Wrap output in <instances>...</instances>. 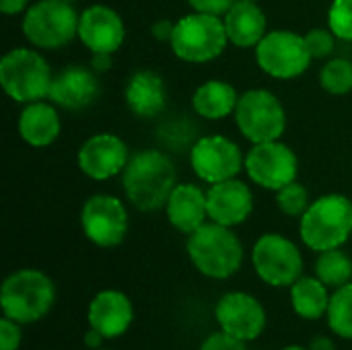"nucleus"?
Listing matches in <instances>:
<instances>
[{
  "label": "nucleus",
  "instance_id": "nucleus-38",
  "mask_svg": "<svg viewBox=\"0 0 352 350\" xmlns=\"http://www.w3.org/2000/svg\"><path fill=\"white\" fill-rule=\"evenodd\" d=\"M29 0H0V10L4 14H16L23 8H27Z\"/></svg>",
  "mask_w": 352,
  "mask_h": 350
},
{
  "label": "nucleus",
  "instance_id": "nucleus-26",
  "mask_svg": "<svg viewBox=\"0 0 352 350\" xmlns=\"http://www.w3.org/2000/svg\"><path fill=\"white\" fill-rule=\"evenodd\" d=\"M316 276L328 289H340L352 281V258L340 248L320 252L316 260Z\"/></svg>",
  "mask_w": 352,
  "mask_h": 350
},
{
  "label": "nucleus",
  "instance_id": "nucleus-37",
  "mask_svg": "<svg viewBox=\"0 0 352 350\" xmlns=\"http://www.w3.org/2000/svg\"><path fill=\"white\" fill-rule=\"evenodd\" d=\"M103 340H107V338L99 330H95V328L89 326V330L85 332V347L91 350L103 349Z\"/></svg>",
  "mask_w": 352,
  "mask_h": 350
},
{
  "label": "nucleus",
  "instance_id": "nucleus-24",
  "mask_svg": "<svg viewBox=\"0 0 352 350\" xmlns=\"http://www.w3.org/2000/svg\"><path fill=\"white\" fill-rule=\"evenodd\" d=\"M239 95L227 80H206L192 95L194 111L204 120H223L235 113Z\"/></svg>",
  "mask_w": 352,
  "mask_h": 350
},
{
  "label": "nucleus",
  "instance_id": "nucleus-32",
  "mask_svg": "<svg viewBox=\"0 0 352 350\" xmlns=\"http://www.w3.org/2000/svg\"><path fill=\"white\" fill-rule=\"evenodd\" d=\"M198 350H248V347H245V340H239V338L219 330V332H212L210 336H206Z\"/></svg>",
  "mask_w": 352,
  "mask_h": 350
},
{
  "label": "nucleus",
  "instance_id": "nucleus-17",
  "mask_svg": "<svg viewBox=\"0 0 352 350\" xmlns=\"http://www.w3.org/2000/svg\"><path fill=\"white\" fill-rule=\"evenodd\" d=\"M101 87L97 72L93 68H85L78 64L62 68L58 74H54L47 99L64 109L78 111L89 105L99 97Z\"/></svg>",
  "mask_w": 352,
  "mask_h": 350
},
{
  "label": "nucleus",
  "instance_id": "nucleus-5",
  "mask_svg": "<svg viewBox=\"0 0 352 350\" xmlns=\"http://www.w3.org/2000/svg\"><path fill=\"white\" fill-rule=\"evenodd\" d=\"M229 43L227 29L221 17L206 12H190L175 21L169 41L173 54L192 64H204L219 58Z\"/></svg>",
  "mask_w": 352,
  "mask_h": 350
},
{
  "label": "nucleus",
  "instance_id": "nucleus-36",
  "mask_svg": "<svg viewBox=\"0 0 352 350\" xmlns=\"http://www.w3.org/2000/svg\"><path fill=\"white\" fill-rule=\"evenodd\" d=\"M111 56L113 54H93L91 58V68L101 74V72H107L111 68Z\"/></svg>",
  "mask_w": 352,
  "mask_h": 350
},
{
  "label": "nucleus",
  "instance_id": "nucleus-25",
  "mask_svg": "<svg viewBox=\"0 0 352 350\" xmlns=\"http://www.w3.org/2000/svg\"><path fill=\"white\" fill-rule=\"evenodd\" d=\"M291 307L303 320H320L328 314L330 293L328 287L318 276H301L289 287Z\"/></svg>",
  "mask_w": 352,
  "mask_h": 350
},
{
  "label": "nucleus",
  "instance_id": "nucleus-28",
  "mask_svg": "<svg viewBox=\"0 0 352 350\" xmlns=\"http://www.w3.org/2000/svg\"><path fill=\"white\" fill-rule=\"evenodd\" d=\"M320 85L330 95H346L352 91V62L346 58H334L324 64L320 72Z\"/></svg>",
  "mask_w": 352,
  "mask_h": 350
},
{
  "label": "nucleus",
  "instance_id": "nucleus-23",
  "mask_svg": "<svg viewBox=\"0 0 352 350\" xmlns=\"http://www.w3.org/2000/svg\"><path fill=\"white\" fill-rule=\"evenodd\" d=\"M60 116L52 103L33 101L27 103L19 116V134L21 138L35 149L50 146L60 136Z\"/></svg>",
  "mask_w": 352,
  "mask_h": 350
},
{
  "label": "nucleus",
  "instance_id": "nucleus-33",
  "mask_svg": "<svg viewBox=\"0 0 352 350\" xmlns=\"http://www.w3.org/2000/svg\"><path fill=\"white\" fill-rule=\"evenodd\" d=\"M21 338H23L21 324L2 316V320H0V350H16L21 347Z\"/></svg>",
  "mask_w": 352,
  "mask_h": 350
},
{
  "label": "nucleus",
  "instance_id": "nucleus-41",
  "mask_svg": "<svg viewBox=\"0 0 352 350\" xmlns=\"http://www.w3.org/2000/svg\"><path fill=\"white\" fill-rule=\"evenodd\" d=\"M252 2H260V0H252Z\"/></svg>",
  "mask_w": 352,
  "mask_h": 350
},
{
  "label": "nucleus",
  "instance_id": "nucleus-35",
  "mask_svg": "<svg viewBox=\"0 0 352 350\" xmlns=\"http://www.w3.org/2000/svg\"><path fill=\"white\" fill-rule=\"evenodd\" d=\"M173 29H175V23H171L169 19H159V21L153 23L151 33H153V37L157 41H167L169 43L171 37H173Z\"/></svg>",
  "mask_w": 352,
  "mask_h": 350
},
{
  "label": "nucleus",
  "instance_id": "nucleus-42",
  "mask_svg": "<svg viewBox=\"0 0 352 350\" xmlns=\"http://www.w3.org/2000/svg\"><path fill=\"white\" fill-rule=\"evenodd\" d=\"M66 2H74V0H66Z\"/></svg>",
  "mask_w": 352,
  "mask_h": 350
},
{
  "label": "nucleus",
  "instance_id": "nucleus-18",
  "mask_svg": "<svg viewBox=\"0 0 352 350\" xmlns=\"http://www.w3.org/2000/svg\"><path fill=\"white\" fill-rule=\"evenodd\" d=\"M208 219L225 227H237L250 219L254 210V196L248 184L231 177L219 184H212L206 192Z\"/></svg>",
  "mask_w": 352,
  "mask_h": 350
},
{
  "label": "nucleus",
  "instance_id": "nucleus-16",
  "mask_svg": "<svg viewBox=\"0 0 352 350\" xmlns=\"http://www.w3.org/2000/svg\"><path fill=\"white\" fill-rule=\"evenodd\" d=\"M126 37L122 17L105 4H93L78 19V39L93 54H116Z\"/></svg>",
  "mask_w": 352,
  "mask_h": 350
},
{
  "label": "nucleus",
  "instance_id": "nucleus-19",
  "mask_svg": "<svg viewBox=\"0 0 352 350\" xmlns=\"http://www.w3.org/2000/svg\"><path fill=\"white\" fill-rule=\"evenodd\" d=\"M89 326L99 330L107 340L126 334L134 322V305L130 297L116 289L99 291L87 311Z\"/></svg>",
  "mask_w": 352,
  "mask_h": 350
},
{
  "label": "nucleus",
  "instance_id": "nucleus-30",
  "mask_svg": "<svg viewBox=\"0 0 352 350\" xmlns=\"http://www.w3.org/2000/svg\"><path fill=\"white\" fill-rule=\"evenodd\" d=\"M328 25L338 39L352 41V0H334L330 4Z\"/></svg>",
  "mask_w": 352,
  "mask_h": 350
},
{
  "label": "nucleus",
  "instance_id": "nucleus-3",
  "mask_svg": "<svg viewBox=\"0 0 352 350\" xmlns=\"http://www.w3.org/2000/svg\"><path fill=\"white\" fill-rule=\"evenodd\" d=\"M56 301L52 278L35 268H21L8 274L0 289V307L4 318L21 326L43 320Z\"/></svg>",
  "mask_w": 352,
  "mask_h": 350
},
{
  "label": "nucleus",
  "instance_id": "nucleus-31",
  "mask_svg": "<svg viewBox=\"0 0 352 350\" xmlns=\"http://www.w3.org/2000/svg\"><path fill=\"white\" fill-rule=\"evenodd\" d=\"M307 50L314 58H328L334 50V33L330 29H311L305 35Z\"/></svg>",
  "mask_w": 352,
  "mask_h": 350
},
{
  "label": "nucleus",
  "instance_id": "nucleus-29",
  "mask_svg": "<svg viewBox=\"0 0 352 350\" xmlns=\"http://www.w3.org/2000/svg\"><path fill=\"white\" fill-rule=\"evenodd\" d=\"M309 194L307 188L301 186L297 179L287 184L285 188H280L276 192V206L283 215L291 217V219H301L305 215V210L309 208Z\"/></svg>",
  "mask_w": 352,
  "mask_h": 350
},
{
  "label": "nucleus",
  "instance_id": "nucleus-7",
  "mask_svg": "<svg viewBox=\"0 0 352 350\" xmlns=\"http://www.w3.org/2000/svg\"><path fill=\"white\" fill-rule=\"evenodd\" d=\"M78 19L72 2L39 0L23 17V33L33 47L58 50L78 37Z\"/></svg>",
  "mask_w": 352,
  "mask_h": 350
},
{
  "label": "nucleus",
  "instance_id": "nucleus-43",
  "mask_svg": "<svg viewBox=\"0 0 352 350\" xmlns=\"http://www.w3.org/2000/svg\"><path fill=\"white\" fill-rule=\"evenodd\" d=\"M97 350H109V349H97Z\"/></svg>",
  "mask_w": 352,
  "mask_h": 350
},
{
  "label": "nucleus",
  "instance_id": "nucleus-9",
  "mask_svg": "<svg viewBox=\"0 0 352 350\" xmlns=\"http://www.w3.org/2000/svg\"><path fill=\"white\" fill-rule=\"evenodd\" d=\"M252 264L258 278L270 287H291L303 276V256L285 235L266 233L252 250Z\"/></svg>",
  "mask_w": 352,
  "mask_h": 350
},
{
  "label": "nucleus",
  "instance_id": "nucleus-12",
  "mask_svg": "<svg viewBox=\"0 0 352 350\" xmlns=\"http://www.w3.org/2000/svg\"><path fill=\"white\" fill-rule=\"evenodd\" d=\"M245 171L256 186L278 192L280 188L297 179L299 161L291 146L280 140H270L254 144L248 151Z\"/></svg>",
  "mask_w": 352,
  "mask_h": 350
},
{
  "label": "nucleus",
  "instance_id": "nucleus-39",
  "mask_svg": "<svg viewBox=\"0 0 352 350\" xmlns=\"http://www.w3.org/2000/svg\"><path fill=\"white\" fill-rule=\"evenodd\" d=\"M309 350H336V344L330 336H316L309 342Z\"/></svg>",
  "mask_w": 352,
  "mask_h": 350
},
{
  "label": "nucleus",
  "instance_id": "nucleus-10",
  "mask_svg": "<svg viewBox=\"0 0 352 350\" xmlns=\"http://www.w3.org/2000/svg\"><path fill=\"white\" fill-rule=\"evenodd\" d=\"M311 60L305 37L295 31H270L256 45V62L272 78H297L309 68Z\"/></svg>",
  "mask_w": 352,
  "mask_h": 350
},
{
  "label": "nucleus",
  "instance_id": "nucleus-20",
  "mask_svg": "<svg viewBox=\"0 0 352 350\" xmlns=\"http://www.w3.org/2000/svg\"><path fill=\"white\" fill-rule=\"evenodd\" d=\"M124 99L134 116L157 118L165 111L167 105L165 80L157 72L148 68H140L128 78L124 89Z\"/></svg>",
  "mask_w": 352,
  "mask_h": 350
},
{
  "label": "nucleus",
  "instance_id": "nucleus-15",
  "mask_svg": "<svg viewBox=\"0 0 352 350\" xmlns=\"http://www.w3.org/2000/svg\"><path fill=\"white\" fill-rule=\"evenodd\" d=\"M130 161V153L126 142L109 132L95 134L82 142L76 155L78 169L97 182H105L116 177L124 171V167Z\"/></svg>",
  "mask_w": 352,
  "mask_h": 350
},
{
  "label": "nucleus",
  "instance_id": "nucleus-13",
  "mask_svg": "<svg viewBox=\"0 0 352 350\" xmlns=\"http://www.w3.org/2000/svg\"><path fill=\"white\" fill-rule=\"evenodd\" d=\"M190 165L194 173L206 184H219L235 177L245 167L241 149L227 136H202L192 144Z\"/></svg>",
  "mask_w": 352,
  "mask_h": 350
},
{
  "label": "nucleus",
  "instance_id": "nucleus-14",
  "mask_svg": "<svg viewBox=\"0 0 352 350\" xmlns=\"http://www.w3.org/2000/svg\"><path fill=\"white\" fill-rule=\"evenodd\" d=\"M219 328L239 340H256L266 330V309L250 293L231 291L223 295L214 307Z\"/></svg>",
  "mask_w": 352,
  "mask_h": 350
},
{
  "label": "nucleus",
  "instance_id": "nucleus-1",
  "mask_svg": "<svg viewBox=\"0 0 352 350\" xmlns=\"http://www.w3.org/2000/svg\"><path fill=\"white\" fill-rule=\"evenodd\" d=\"M122 186L132 206L142 212H153L167 204L177 186V171L163 151L142 149L134 153L124 167Z\"/></svg>",
  "mask_w": 352,
  "mask_h": 350
},
{
  "label": "nucleus",
  "instance_id": "nucleus-6",
  "mask_svg": "<svg viewBox=\"0 0 352 350\" xmlns=\"http://www.w3.org/2000/svg\"><path fill=\"white\" fill-rule=\"evenodd\" d=\"M52 78L47 60L29 47H14L0 60V85L16 103L27 105L45 99Z\"/></svg>",
  "mask_w": 352,
  "mask_h": 350
},
{
  "label": "nucleus",
  "instance_id": "nucleus-8",
  "mask_svg": "<svg viewBox=\"0 0 352 350\" xmlns=\"http://www.w3.org/2000/svg\"><path fill=\"white\" fill-rule=\"evenodd\" d=\"M235 122L252 144L280 140L287 128V111L278 97L266 89H250L235 107Z\"/></svg>",
  "mask_w": 352,
  "mask_h": 350
},
{
  "label": "nucleus",
  "instance_id": "nucleus-11",
  "mask_svg": "<svg viewBox=\"0 0 352 350\" xmlns=\"http://www.w3.org/2000/svg\"><path fill=\"white\" fill-rule=\"evenodd\" d=\"M80 227L85 237L99 248H118L130 229L124 202L109 194L91 196L80 210Z\"/></svg>",
  "mask_w": 352,
  "mask_h": 350
},
{
  "label": "nucleus",
  "instance_id": "nucleus-22",
  "mask_svg": "<svg viewBox=\"0 0 352 350\" xmlns=\"http://www.w3.org/2000/svg\"><path fill=\"white\" fill-rule=\"evenodd\" d=\"M227 37L237 47H256L266 35V14L252 0H235L223 14Z\"/></svg>",
  "mask_w": 352,
  "mask_h": 350
},
{
  "label": "nucleus",
  "instance_id": "nucleus-27",
  "mask_svg": "<svg viewBox=\"0 0 352 350\" xmlns=\"http://www.w3.org/2000/svg\"><path fill=\"white\" fill-rule=\"evenodd\" d=\"M326 320L332 334L344 340H352V283L332 293Z\"/></svg>",
  "mask_w": 352,
  "mask_h": 350
},
{
  "label": "nucleus",
  "instance_id": "nucleus-21",
  "mask_svg": "<svg viewBox=\"0 0 352 350\" xmlns=\"http://www.w3.org/2000/svg\"><path fill=\"white\" fill-rule=\"evenodd\" d=\"M165 212L173 229L190 235L208 219L206 192L194 184H177L165 204Z\"/></svg>",
  "mask_w": 352,
  "mask_h": 350
},
{
  "label": "nucleus",
  "instance_id": "nucleus-4",
  "mask_svg": "<svg viewBox=\"0 0 352 350\" xmlns=\"http://www.w3.org/2000/svg\"><path fill=\"white\" fill-rule=\"evenodd\" d=\"M301 241L314 252L342 248L352 235V200L342 194H326L309 204L299 223Z\"/></svg>",
  "mask_w": 352,
  "mask_h": 350
},
{
  "label": "nucleus",
  "instance_id": "nucleus-40",
  "mask_svg": "<svg viewBox=\"0 0 352 350\" xmlns=\"http://www.w3.org/2000/svg\"><path fill=\"white\" fill-rule=\"evenodd\" d=\"M283 350H309V347L305 349V347H297V344H293V347H285Z\"/></svg>",
  "mask_w": 352,
  "mask_h": 350
},
{
  "label": "nucleus",
  "instance_id": "nucleus-34",
  "mask_svg": "<svg viewBox=\"0 0 352 350\" xmlns=\"http://www.w3.org/2000/svg\"><path fill=\"white\" fill-rule=\"evenodd\" d=\"M188 4L196 12H206V14L223 17L235 4V0H188Z\"/></svg>",
  "mask_w": 352,
  "mask_h": 350
},
{
  "label": "nucleus",
  "instance_id": "nucleus-2",
  "mask_svg": "<svg viewBox=\"0 0 352 350\" xmlns=\"http://www.w3.org/2000/svg\"><path fill=\"white\" fill-rule=\"evenodd\" d=\"M194 268L212 281H227L239 272L243 264V245L231 227L204 223L188 235L186 243Z\"/></svg>",
  "mask_w": 352,
  "mask_h": 350
}]
</instances>
